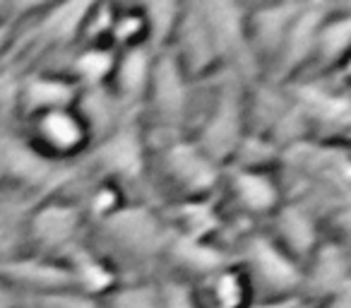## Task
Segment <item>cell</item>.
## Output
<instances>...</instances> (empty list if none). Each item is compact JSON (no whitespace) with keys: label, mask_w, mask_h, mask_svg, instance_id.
Listing matches in <instances>:
<instances>
[{"label":"cell","mask_w":351,"mask_h":308,"mask_svg":"<svg viewBox=\"0 0 351 308\" xmlns=\"http://www.w3.org/2000/svg\"><path fill=\"white\" fill-rule=\"evenodd\" d=\"M169 51L176 56L188 80H200L221 70L219 56H217L215 41H212L210 27H207L205 15L200 10V3L183 5L181 20L173 32Z\"/></svg>","instance_id":"cell-9"},{"label":"cell","mask_w":351,"mask_h":308,"mask_svg":"<svg viewBox=\"0 0 351 308\" xmlns=\"http://www.w3.org/2000/svg\"><path fill=\"white\" fill-rule=\"evenodd\" d=\"M80 87L73 78L65 73H34L27 70L17 92V108L27 118L36 113L53 111V108H70L77 104Z\"/></svg>","instance_id":"cell-14"},{"label":"cell","mask_w":351,"mask_h":308,"mask_svg":"<svg viewBox=\"0 0 351 308\" xmlns=\"http://www.w3.org/2000/svg\"><path fill=\"white\" fill-rule=\"evenodd\" d=\"M248 132V97L243 78L234 70L219 80L215 102L207 116L202 118L197 135L193 137L197 147L215 164H231L236 150Z\"/></svg>","instance_id":"cell-1"},{"label":"cell","mask_w":351,"mask_h":308,"mask_svg":"<svg viewBox=\"0 0 351 308\" xmlns=\"http://www.w3.org/2000/svg\"><path fill=\"white\" fill-rule=\"evenodd\" d=\"M92 162L99 171H104L106 181L128 183L142 178L147 167V147L142 130L132 118H125L108 135L97 140L92 150Z\"/></svg>","instance_id":"cell-7"},{"label":"cell","mask_w":351,"mask_h":308,"mask_svg":"<svg viewBox=\"0 0 351 308\" xmlns=\"http://www.w3.org/2000/svg\"><path fill=\"white\" fill-rule=\"evenodd\" d=\"M241 268L245 270L253 289H263V298L291 296L303 289V265L282 248L265 231L248 234L241 246Z\"/></svg>","instance_id":"cell-3"},{"label":"cell","mask_w":351,"mask_h":308,"mask_svg":"<svg viewBox=\"0 0 351 308\" xmlns=\"http://www.w3.org/2000/svg\"><path fill=\"white\" fill-rule=\"evenodd\" d=\"M161 164L183 200L188 198H207L215 193L221 181V167L215 164L205 152L188 137H173L161 150Z\"/></svg>","instance_id":"cell-8"},{"label":"cell","mask_w":351,"mask_h":308,"mask_svg":"<svg viewBox=\"0 0 351 308\" xmlns=\"http://www.w3.org/2000/svg\"><path fill=\"white\" fill-rule=\"evenodd\" d=\"M301 3H279V5H258L248 10L245 27H248V41L255 60L274 65L282 44L289 34Z\"/></svg>","instance_id":"cell-16"},{"label":"cell","mask_w":351,"mask_h":308,"mask_svg":"<svg viewBox=\"0 0 351 308\" xmlns=\"http://www.w3.org/2000/svg\"><path fill=\"white\" fill-rule=\"evenodd\" d=\"M0 282L20 292L22 298L73 287V277L63 260L44 258L29 250L0 260Z\"/></svg>","instance_id":"cell-12"},{"label":"cell","mask_w":351,"mask_h":308,"mask_svg":"<svg viewBox=\"0 0 351 308\" xmlns=\"http://www.w3.org/2000/svg\"><path fill=\"white\" fill-rule=\"evenodd\" d=\"M166 255L171 258V263L183 268L186 272L200 274L202 279L210 277L212 272L221 270L224 265H229V255L215 246L212 241H202V239H193V236H183V234H171L169 244H166Z\"/></svg>","instance_id":"cell-21"},{"label":"cell","mask_w":351,"mask_h":308,"mask_svg":"<svg viewBox=\"0 0 351 308\" xmlns=\"http://www.w3.org/2000/svg\"><path fill=\"white\" fill-rule=\"evenodd\" d=\"M330 10L332 5H327V3H301V10L293 17L287 39L282 44V51H279L277 60L272 65V75L277 78V82L293 78L306 65L313 63L317 32H320L325 17L330 15Z\"/></svg>","instance_id":"cell-11"},{"label":"cell","mask_w":351,"mask_h":308,"mask_svg":"<svg viewBox=\"0 0 351 308\" xmlns=\"http://www.w3.org/2000/svg\"><path fill=\"white\" fill-rule=\"evenodd\" d=\"M17 17H10V20H3L0 22V56L5 54V49H8V44H10V39H12V32H15V27H17Z\"/></svg>","instance_id":"cell-33"},{"label":"cell","mask_w":351,"mask_h":308,"mask_svg":"<svg viewBox=\"0 0 351 308\" xmlns=\"http://www.w3.org/2000/svg\"><path fill=\"white\" fill-rule=\"evenodd\" d=\"M188 84H191V80L181 70L176 56L169 49L159 51L154 58V70H152L145 102H149L152 111L164 130L176 132L186 121L188 104H191Z\"/></svg>","instance_id":"cell-10"},{"label":"cell","mask_w":351,"mask_h":308,"mask_svg":"<svg viewBox=\"0 0 351 308\" xmlns=\"http://www.w3.org/2000/svg\"><path fill=\"white\" fill-rule=\"evenodd\" d=\"M349 46H351V15L349 12H337L332 8L330 15L322 22L320 32H317L313 60L322 70H332L335 73L337 68H344L346 65Z\"/></svg>","instance_id":"cell-23"},{"label":"cell","mask_w":351,"mask_h":308,"mask_svg":"<svg viewBox=\"0 0 351 308\" xmlns=\"http://www.w3.org/2000/svg\"><path fill=\"white\" fill-rule=\"evenodd\" d=\"M118 51L111 44H84L70 63L65 75L77 82L80 89L106 87L116 68Z\"/></svg>","instance_id":"cell-24"},{"label":"cell","mask_w":351,"mask_h":308,"mask_svg":"<svg viewBox=\"0 0 351 308\" xmlns=\"http://www.w3.org/2000/svg\"><path fill=\"white\" fill-rule=\"evenodd\" d=\"M39 196H25V193H0V260L25 253L27 239L25 226L34 202Z\"/></svg>","instance_id":"cell-22"},{"label":"cell","mask_w":351,"mask_h":308,"mask_svg":"<svg viewBox=\"0 0 351 308\" xmlns=\"http://www.w3.org/2000/svg\"><path fill=\"white\" fill-rule=\"evenodd\" d=\"M272 229L269 234L287 253H291L298 263H306L308 255L320 244V222L313 207L296 202H282L279 210L272 215Z\"/></svg>","instance_id":"cell-17"},{"label":"cell","mask_w":351,"mask_h":308,"mask_svg":"<svg viewBox=\"0 0 351 308\" xmlns=\"http://www.w3.org/2000/svg\"><path fill=\"white\" fill-rule=\"evenodd\" d=\"M121 193L123 191H121V186H118V183L106 181V178H104V181L92 191L87 205H82L84 215L92 217V220H97V222H104L106 217H111L118 207L125 205Z\"/></svg>","instance_id":"cell-28"},{"label":"cell","mask_w":351,"mask_h":308,"mask_svg":"<svg viewBox=\"0 0 351 308\" xmlns=\"http://www.w3.org/2000/svg\"><path fill=\"white\" fill-rule=\"evenodd\" d=\"M154 58L156 51H152L147 44L118 51L116 68H113L108 87H111V92L116 94L118 102L128 111H137L142 106V102L147 99L152 70H154Z\"/></svg>","instance_id":"cell-18"},{"label":"cell","mask_w":351,"mask_h":308,"mask_svg":"<svg viewBox=\"0 0 351 308\" xmlns=\"http://www.w3.org/2000/svg\"><path fill=\"white\" fill-rule=\"evenodd\" d=\"M63 263L70 270L73 289H77V292L87 294L92 298H104L121 284V272L104 255L94 253V250L84 248V246L75 248Z\"/></svg>","instance_id":"cell-19"},{"label":"cell","mask_w":351,"mask_h":308,"mask_svg":"<svg viewBox=\"0 0 351 308\" xmlns=\"http://www.w3.org/2000/svg\"><path fill=\"white\" fill-rule=\"evenodd\" d=\"M27 142L51 162L73 164V159L84 154L92 145V132L75 106L53 108L27 118Z\"/></svg>","instance_id":"cell-4"},{"label":"cell","mask_w":351,"mask_h":308,"mask_svg":"<svg viewBox=\"0 0 351 308\" xmlns=\"http://www.w3.org/2000/svg\"><path fill=\"white\" fill-rule=\"evenodd\" d=\"M161 294H164V308H202L200 292H195L183 279H166L161 284Z\"/></svg>","instance_id":"cell-30"},{"label":"cell","mask_w":351,"mask_h":308,"mask_svg":"<svg viewBox=\"0 0 351 308\" xmlns=\"http://www.w3.org/2000/svg\"><path fill=\"white\" fill-rule=\"evenodd\" d=\"M248 308H313V301H308L303 294H291V296L255 298Z\"/></svg>","instance_id":"cell-31"},{"label":"cell","mask_w":351,"mask_h":308,"mask_svg":"<svg viewBox=\"0 0 351 308\" xmlns=\"http://www.w3.org/2000/svg\"><path fill=\"white\" fill-rule=\"evenodd\" d=\"M226 186L236 207L250 217L274 215L284 202V188L272 169H243L234 167Z\"/></svg>","instance_id":"cell-15"},{"label":"cell","mask_w":351,"mask_h":308,"mask_svg":"<svg viewBox=\"0 0 351 308\" xmlns=\"http://www.w3.org/2000/svg\"><path fill=\"white\" fill-rule=\"evenodd\" d=\"M349 289V250L341 241H320L308 260L303 263V289L301 294L313 298H327Z\"/></svg>","instance_id":"cell-13"},{"label":"cell","mask_w":351,"mask_h":308,"mask_svg":"<svg viewBox=\"0 0 351 308\" xmlns=\"http://www.w3.org/2000/svg\"><path fill=\"white\" fill-rule=\"evenodd\" d=\"M101 303L104 308H164V294L156 282L118 284L101 298Z\"/></svg>","instance_id":"cell-27"},{"label":"cell","mask_w":351,"mask_h":308,"mask_svg":"<svg viewBox=\"0 0 351 308\" xmlns=\"http://www.w3.org/2000/svg\"><path fill=\"white\" fill-rule=\"evenodd\" d=\"M221 217L212 198H188L176 205V234L193 236V239L210 241V236L219 234Z\"/></svg>","instance_id":"cell-25"},{"label":"cell","mask_w":351,"mask_h":308,"mask_svg":"<svg viewBox=\"0 0 351 308\" xmlns=\"http://www.w3.org/2000/svg\"><path fill=\"white\" fill-rule=\"evenodd\" d=\"M22 303V294L8 287L5 282H0V308H17Z\"/></svg>","instance_id":"cell-32"},{"label":"cell","mask_w":351,"mask_h":308,"mask_svg":"<svg viewBox=\"0 0 351 308\" xmlns=\"http://www.w3.org/2000/svg\"><path fill=\"white\" fill-rule=\"evenodd\" d=\"M205 298H200L202 308H248L255 301V289L241 265H224L202 279Z\"/></svg>","instance_id":"cell-20"},{"label":"cell","mask_w":351,"mask_h":308,"mask_svg":"<svg viewBox=\"0 0 351 308\" xmlns=\"http://www.w3.org/2000/svg\"><path fill=\"white\" fill-rule=\"evenodd\" d=\"M200 10L210 27L221 68L229 65V70L239 73L241 78L253 73L258 68V60L250 51L248 27H245L248 8L239 3H200Z\"/></svg>","instance_id":"cell-5"},{"label":"cell","mask_w":351,"mask_h":308,"mask_svg":"<svg viewBox=\"0 0 351 308\" xmlns=\"http://www.w3.org/2000/svg\"><path fill=\"white\" fill-rule=\"evenodd\" d=\"M8 20H10V17H8ZM0 22H3V20H0Z\"/></svg>","instance_id":"cell-36"},{"label":"cell","mask_w":351,"mask_h":308,"mask_svg":"<svg viewBox=\"0 0 351 308\" xmlns=\"http://www.w3.org/2000/svg\"><path fill=\"white\" fill-rule=\"evenodd\" d=\"M99 224L106 229L113 244L125 248V253L140 255V258L164 253L173 234V229L145 205H123Z\"/></svg>","instance_id":"cell-6"},{"label":"cell","mask_w":351,"mask_h":308,"mask_svg":"<svg viewBox=\"0 0 351 308\" xmlns=\"http://www.w3.org/2000/svg\"><path fill=\"white\" fill-rule=\"evenodd\" d=\"M0 188H3V181H0Z\"/></svg>","instance_id":"cell-35"},{"label":"cell","mask_w":351,"mask_h":308,"mask_svg":"<svg viewBox=\"0 0 351 308\" xmlns=\"http://www.w3.org/2000/svg\"><path fill=\"white\" fill-rule=\"evenodd\" d=\"M142 15H145L147 25V46L152 51H164L169 49L171 39H173V32L181 20L183 5H176V3H149V5H140Z\"/></svg>","instance_id":"cell-26"},{"label":"cell","mask_w":351,"mask_h":308,"mask_svg":"<svg viewBox=\"0 0 351 308\" xmlns=\"http://www.w3.org/2000/svg\"><path fill=\"white\" fill-rule=\"evenodd\" d=\"M25 301L34 303L36 308H104L101 298H92L77 289H58L49 294H34L25 296Z\"/></svg>","instance_id":"cell-29"},{"label":"cell","mask_w":351,"mask_h":308,"mask_svg":"<svg viewBox=\"0 0 351 308\" xmlns=\"http://www.w3.org/2000/svg\"><path fill=\"white\" fill-rule=\"evenodd\" d=\"M82 205L75 200H65L60 196H44L34 202L27 217L25 239L29 253L44 258L65 260L75 248H80L84 229Z\"/></svg>","instance_id":"cell-2"},{"label":"cell","mask_w":351,"mask_h":308,"mask_svg":"<svg viewBox=\"0 0 351 308\" xmlns=\"http://www.w3.org/2000/svg\"><path fill=\"white\" fill-rule=\"evenodd\" d=\"M17 308H36V306H34V303H29V301H25V298H22V303Z\"/></svg>","instance_id":"cell-34"}]
</instances>
